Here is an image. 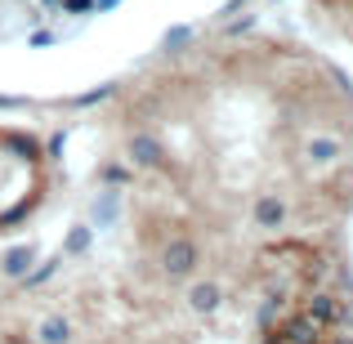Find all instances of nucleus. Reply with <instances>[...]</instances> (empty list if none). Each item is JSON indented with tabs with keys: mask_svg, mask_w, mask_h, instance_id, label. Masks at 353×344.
<instances>
[{
	"mask_svg": "<svg viewBox=\"0 0 353 344\" xmlns=\"http://www.w3.org/2000/svg\"><path fill=\"white\" fill-rule=\"evenodd\" d=\"M304 313H309V318L318 322V327H322V322H340V318H345L340 300H331V295H313V300H309V309H304Z\"/></svg>",
	"mask_w": 353,
	"mask_h": 344,
	"instance_id": "1",
	"label": "nucleus"
},
{
	"mask_svg": "<svg viewBox=\"0 0 353 344\" xmlns=\"http://www.w3.org/2000/svg\"><path fill=\"white\" fill-rule=\"evenodd\" d=\"M282 340H291V344H313V340H318V322H313L309 313H295V322L282 331Z\"/></svg>",
	"mask_w": 353,
	"mask_h": 344,
	"instance_id": "2",
	"label": "nucleus"
},
{
	"mask_svg": "<svg viewBox=\"0 0 353 344\" xmlns=\"http://www.w3.org/2000/svg\"><path fill=\"white\" fill-rule=\"evenodd\" d=\"M165 268H170V277H183L192 268V246H188V241H170V250H165Z\"/></svg>",
	"mask_w": 353,
	"mask_h": 344,
	"instance_id": "3",
	"label": "nucleus"
},
{
	"mask_svg": "<svg viewBox=\"0 0 353 344\" xmlns=\"http://www.w3.org/2000/svg\"><path fill=\"white\" fill-rule=\"evenodd\" d=\"M282 219H286L282 201H273V197H268V201H259V206H255V224H264V228H277Z\"/></svg>",
	"mask_w": 353,
	"mask_h": 344,
	"instance_id": "4",
	"label": "nucleus"
},
{
	"mask_svg": "<svg viewBox=\"0 0 353 344\" xmlns=\"http://www.w3.org/2000/svg\"><path fill=\"white\" fill-rule=\"evenodd\" d=\"M215 300H219L215 286H197V291H192V309H215Z\"/></svg>",
	"mask_w": 353,
	"mask_h": 344,
	"instance_id": "5",
	"label": "nucleus"
},
{
	"mask_svg": "<svg viewBox=\"0 0 353 344\" xmlns=\"http://www.w3.org/2000/svg\"><path fill=\"white\" fill-rule=\"evenodd\" d=\"M63 336H68V331H63V322H59V318H54V322H45V340H50V344H59Z\"/></svg>",
	"mask_w": 353,
	"mask_h": 344,
	"instance_id": "6",
	"label": "nucleus"
},
{
	"mask_svg": "<svg viewBox=\"0 0 353 344\" xmlns=\"http://www.w3.org/2000/svg\"><path fill=\"white\" fill-rule=\"evenodd\" d=\"M268 344H282V340H268Z\"/></svg>",
	"mask_w": 353,
	"mask_h": 344,
	"instance_id": "7",
	"label": "nucleus"
}]
</instances>
